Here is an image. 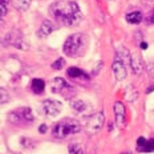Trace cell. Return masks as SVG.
<instances>
[{
    "label": "cell",
    "instance_id": "6da1fadb",
    "mask_svg": "<svg viewBox=\"0 0 154 154\" xmlns=\"http://www.w3.org/2000/svg\"><path fill=\"white\" fill-rule=\"evenodd\" d=\"M49 15L63 24L72 27L82 19L80 7L76 2H56L49 7Z\"/></svg>",
    "mask_w": 154,
    "mask_h": 154
},
{
    "label": "cell",
    "instance_id": "7a4b0ae2",
    "mask_svg": "<svg viewBox=\"0 0 154 154\" xmlns=\"http://www.w3.org/2000/svg\"><path fill=\"white\" fill-rule=\"evenodd\" d=\"M86 48V37L84 33H73L65 40L63 51L66 56L80 57L85 52Z\"/></svg>",
    "mask_w": 154,
    "mask_h": 154
},
{
    "label": "cell",
    "instance_id": "3957f363",
    "mask_svg": "<svg viewBox=\"0 0 154 154\" xmlns=\"http://www.w3.org/2000/svg\"><path fill=\"white\" fill-rule=\"evenodd\" d=\"M80 130H81V125H80L79 121L72 120V118H66V120L61 121V122H57L54 125L52 134L54 138L63 140L65 137H68L69 134L80 133Z\"/></svg>",
    "mask_w": 154,
    "mask_h": 154
},
{
    "label": "cell",
    "instance_id": "277c9868",
    "mask_svg": "<svg viewBox=\"0 0 154 154\" xmlns=\"http://www.w3.org/2000/svg\"><path fill=\"white\" fill-rule=\"evenodd\" d=\"M8 118L12 124L16 125H29L33 124V114L29 108H19L8 114Z\"/></svg>",
    "mask_w": 154,
    "mask_h": 154
},
{
    "label": "cell",
    "instance_id": "5b68a950",
    "mask_svg": "<svg viewBox=\"0 0 154 154\" xmlns=\"http://www.w3.org/2000/svg\"><path fill=\"white\" fill-rule=\"evenodd\" d=\"M105 122V117L102 112H97V113H93L92 116H89L85 120V130L89 134H96L98 133Z\"/></svg>",
    "mask_w": 154,
    "mask_h": 154
},
{
    "label": "cell",
    "instance_id": "8992f818",
    "mask_svg": "<svg viewBox=\"0 0 154 154\" xmlns=\"http://www.w3.org/2000/svg\"><path fill=\"white\" fill-rule=\"evenodd\" d=\"M51 91L52 93H57V94H64L65 97H69L70 94L75 93V89L70 86L68 82L61 77H56L51 84Z\"/></svg>",
    "mask_w": 154,
    "mask_h": 154
},
{
    "label": "cell",
    "instance_id": "52a82bcc",
    "mask_svg": "<svg viewBox=\"0 0 154 154\" xmlns=\"http://www.w3.org/2000/svg\"><path fill=\"white\" fill-rule=\"evenodd\" d=\"M3 43L5 44V45H12V47H16V48H19V49H25V41H24V38H23V33H20L19 31H11V32H8L7 35H5V37H4V40H3Z\"/></svg>",
    "mask_w": 154,
    "mask_h": 154
},
{
    "label": "cell",
    "instance_id": "ba28073f",
    "mask_svg": "<svg viewBox=\"0 0 154 154\" xmlns=\"http://www.w3.org/2000/svg\"><path fill=\"white\" fill-rule=\"evenodd\" d=\"M126 65H128V63L121 59V57H118V56L114 57L112 69H113L114 77L118 80V81H121V80H124L125 77H126V73H128L126 72Z\"/></svg>",
    "mask_w": 154,
    "mask_h": 154
},
{
    "label": "cell",
    "instance_id": "9c48e42d",
    "mask_svg": "<svg viewBox=\"0 0 154 154\" xmlns=\"http://www.w3.org/2000/svg\"><path fill=\"white\" fill-rule=\"evenodd\" d=\"M41 109L47 117H56L61 112V104L54 100H45L41 105Z\"/></svg>",
    "mask_w": 154,
    "mask_h": 154
},
{
    "label": "cell",
    "instance_id": "30bf717a",
    "mask_svg": "<svg viewBox=\"0 0 154 154\" xmlns=\"http://www.w3.org/2000/svg\"><path fill=\"white\" fill-rule=\"evenodd\" d=\"M113 112H114V118L117 126L124 128L125 126V116H126V109L125 105L121 101H116L113 105Z\"/></svg>",
    "mask_w": 154,
    "mask_h": 154
},
{
    "label": "cell",
    "instance_id": "8fae6325",
    "mask_svg": "<svg viewBox=\"0 0 154 154\" xmlns=\"http://www.w3.org/2000/svg\"><path fill=\"white\" fill-rule=\"evenodd\" d=\"M66 75L70 79H73L75 81H79V82H85V81H89V76L86 75L84 70H81L80 68H76V66H72V68L68 69Z\"/></svg>",
    "mask_w": 154,
    "mask_h": 154
},
{
    "label": "cell",
    "instance_id": "7c38bea8",
    "mask_svg": "<svg viewBox=\"0 0 154 154\" xmlns=\"http://www.w3.org/2000/svg\"><path fill=\"white\" fill-rule=\"evenodd\" d=\"M130 66H131V70H133L134 75H141L143 70V60L141 57V54L138 53H133L130 57Z\"/></svg>",
    "mask_w": 154,
    "mask_h": 154
},
{
    "label": "cell",
    "instance_id": "4fadbf2b",
    "mask_svg": "<svg viewBox=\"0 0 154 154\" xmlns=\"http://www.w3.org/2000/svg\"><path fill=\"white\" fill-rule=\"evenodd\" d=\"M137 149L142 153H152L154 152V140L146 141L143 137H140L137 140Z\"/></svg>",
    "mask_w": 154,
    "mask_h": 154
},
{
    "label": "cell",
    "instance_id": "5bb4252c",
    "mask_svg": "<svg viewBox=\"0 0 154 154\" xmlns=\"http://www.w3.org/2000/svg\"><path fill=\"white\" fill-rule=\"evenodd\" d=\"M54 29H56V27L53 25L52 21L44 20L43 23H41L40 28H38V31H37V36L38 37H47V36H49Z\"/></svg>",
    "mask_w": 154,
    "mask_h": 154
},
{
    "label": "cell",
    "instance_id": "9a60e30c",
    "mask_svg": "<svg viewBox=\"0 0 154 154\" xmlns=\"http://www.w3.org/2000/svg\"><path fill=\"white\" fill-rule=\"evenodd\" d=\"M44 88H45V82H44L41 79H33V80H32L31 89H32V92H33V93H36V94H38V93H43Z\"/></svg>",
    "mask_w": 154,
    "mask_h": 154
},
{
    "label": "cell",
    "instance_id": "2e32d148",
    "mask_svg": "<svg viewBox=\"0 0 154 154\" xmlns=\"http://www.w3.org/2000/svg\"><path fill=\"white\" fill-rule=\"evenodd\" d=\"M126 20L130 24H140L142 21V14L140 11H133L126 15Z\"/></svg>",
    "mask_w": 154,
    "mask_h": 154
},
{
    "label": "cell",
    "instance_id": "e0dca14e",
    "mask_svg": "<svg viewBox=\"0 0 154 154\" xmlns=\"http://www.w3.org/2000/svg\"><path fill=\"white\" fill-rule=\"evenodd\" d=\"M12 4L15 5V8L20 12H24L29 8L31 0H12Z\"/></svg>",
    "mask_w": 154,
    "mask_h": 154
},
{
    "label": "cell",
    "instance_id": "ac0fdd59",
    "mask_svg": "<svg viewBox=\"0 0 154 154\" xmlns=\"http://www.w3.org/2000/svg\"><path fill=\"white\" fill-rule=\"evenodd\" d=\"M70 106H72L73 110H76L77 113H82V112L86 110L88 105H86L84 101H81V100H72L70 101Z\"/></svg>",
    "mask_w": 154,
    "mask_h": 154
},
{
    "label": "cell",
    "instance_id": "d6986e66",
    "mask_svg": "<svg viewBox=\"0 0 154 154\" xmlns=\"http://www.w3.org/2000/svg\"><path fill=\"white\" fill-rule=\"evenodd\" d=\"M68 150H69V154H84L82 147L77 145V143H70L68 146Z\"/></svg>",
    "mask_w": 154,
    "mask_h": 154
},
{
    "label": "cell",
    "instance_id": "ffe728a7",
    "mask_svg": "<svg viewBox=\"0 0 154 154\" xmlns=\"http://www.w3.org/2000/svg\"><path fill=\"white\" fill-rule=\"evenodd\" d=\"M9 97H8V93L4 88H0V105H4L5 102H8Z\"/></svg>",
    "mask_w": 154,
    "mask_h": 154
},
{
    "label": "cell",
    "instance_id": "44dd1931",
    "mask_svg": "<svg viewBox=\"0 0 154 154\" xmlns=\"http://www.w3.org/2000/svg\"><path fill=\"white\" fill-rule=\"evenodd\" d=\"M64 65H65V60H64V59H59L57 61H54V63L52 64V68L56 69V70H60Z\"/></svg>",
    "mask_w": 154,
    "mask_h": 154
},
{
    "label": "cell",
    "instance_id": "7402d4cb",
    "mask_svg": "<svg viewBox=\"0 0 154 154\" xmlns=\"http://www.w3.org/2000/svg\"><path fill=\"white\" fill-rule=\"evenodd\" d=\"M7 4H8V0H0V5H2V16L7 15Z\"/></svg>",
    "mask_w": 154,
    "mask_h": 154
},
{
    "label": "cell",
    "instance_id": "603a6c76",
    "mask_svg": "<svg viewBox=\"0 0 154 154\" xmlns=\"http://www.w3.org/2000/svg\"><path fill=\"white\" fill-rule=\"evenodd\" d=\"M38 131H40L41 134H44L47 131V125H40V128H38Z\"/></svg>",
    "mask_w": 154,
    "mask_h": 154
},
{
    "label": "cell",
    "instance_id": "cb8c5ba5",
    "mask_svg": "<svg viewBox=\"0 0 154 154\" xmlns=\"http://www.w3.org/2000/svg\"><path fill=\"white\" fill-rule=\"evenodd\" d=\"M146 43H141V48H142V49H146Z\"/></svg>",
    "mask_w": 154,
    "mask_h": 154
},
{
    "label": "cell",
    "instance_id": "d4e9b609",
    "mask_svg": "<svg viewBox=\"0 0 154 154\" xmlns=\"http://www.w3.org/2000/svg\"><path fill=\"white\" fill-rule=\"evenodd\" d=\"M147 23H154V16H153L152 19H150V20H147Z\"/></svg>",
    "mask_w": 154,
    "mask_h": 154
},
{
    "label": "cell",
    "instance_id": "484cf974",
    "mask_svg": "<svg viewBox=\"0 0 154 154\" xmlns=\"http://www.w3.org/2000/svg\"><path fill=\"white\" fill-rule=\"evenodd\" d=\"M143 2H149V0H143Z\"/></svg>",
    "mask_w": 154,
    "mask_h": 154
},
{
    "label": "cell",
    "instance_id": "4316f807",
    "mask_svg": "<svg viewBox=\"0 0 154 154\" xmlns=\"http://www.w3.org/2000/svg\"><path fill=\"white\" fill-rule=\"evenodd\" d=\"M122 154H128V153H122Z\"/></svg>",
    "mask_w": 154,
    "mask_h": 154
}]
</instances>
